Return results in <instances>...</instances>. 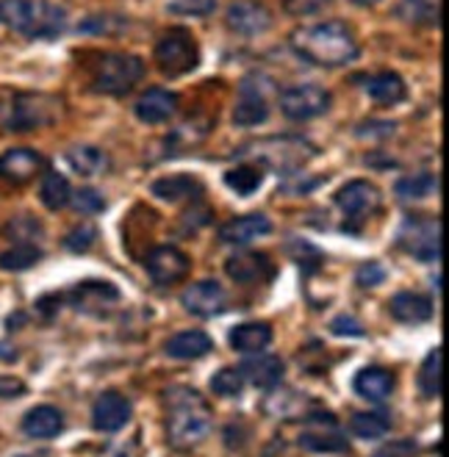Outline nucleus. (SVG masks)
<instances>
[{"instance_id":"nucleus-1","label":"nucleus","mask_w":449,"mask_h":457,"mask_svg":"<svg viewBox=\"0 0 449 457\" xmlns=\"http://www.w3.org/2000/svg\"><path fill=\"white\" fill-rule=\"evenodd\" d=\"M288 42L300 59L316 67H345L358 59V42L347 25L338 20L303 25Z\"/></svg>"},{"instance_id":"nucleus-2","label":"nucleus","mask_w":449,"mask_h":457,"mask_svg":"<svg viewBox=\"0 0 449 457\" xmlns=\"http://www.w3.org/2000/svg\"><path fill=\"white\" fill-rule=\"evenodd\" d=\"M211 433V411L205 399L192 388L167 391V441L187 452L203 444Z\"/></svg>"},{"instance_id":"nucleus-3","label":"nucleus","mask_w":449,"mask_h":457,"mask_svg":"<svg viewBox=\"0 0 449 457\" xmlns=\"http://www.w3.org/2000/svg\"><path fill=\"white\" fill-rule=\"evenodd\" d=\"M0 20L29 39H56L67 25L64 9L50 0H4Z\"/></svg>"},{"instance_id":"nucleus-4","label":"nucleus","mask_w":449,"mask_h":457,"mask_svg":"<svg viewBox=\"0 0 449 457\" xmlns=\"http://www.w3.org/2000/svg\"><path fill=\"white\" fill-rule=\"evenodd\" d=\"M64 112L59 97L53 95H17L0 103V128L4 130H34L53 125Z\"/></svg>"},{"instance_id":"nucleus-5","label":"nucleus","mask_w":449,"mask_h":457,"mask_svg":"<svg viewBox=\"0 0 449 457\" xmlns=\"http://www.w3.org/2000/svg\"><path fill=\"white\" fill-rule=\"evenodd\" d=\"M145 75V64L142 59L130 56V53H109L97 62L95 70V92L103 95H128L134 89Z\"/></svg>"},{"instance_id":"nucleus-6","label":"nucleus","mask_w":449,"mask_h":457,"mask_svg":"<svg viewBox=\"0 0 449 457\" xmlns=\"http://www.w3.org/2000/svg\"><path fill=\"white\" fill-rule=\"evenodd\" d=\"M155 64L170 78L192 72L200 64L197 42L192 39V34H187L183 29H172L170 34H164L155 42Z\"/></svg>"},{"instance_id":"nucleus-7","label":"nucleus","mask_w":449,"mask_h":457,"mask_svg":"<svg viewBox=\"0 0 449 457\" xmlns=\"http://www.w3.org/2000/svg\"><path fill=\"white\" fill-rule=\"evenodd\" d=\"M400 247L419 261H438L441 258V225L428 217H408L400 225Z\"/></svg>"},{"instance_id":"nucleus-8","label":"nucleus","mask_w":449,"mask_h":457,"mask_svg":"<svg viewBox=\"0 0 449 457\" xmlns=\"http://www.w3.org/2000/svg\"><path fill=\"white\" fill-rule=\"evenodd\" d=\"M258 155V161L263 164H270L272 170H297L300 164H305V158H311L316 150L308 147L303 139H263V142H255L250 147L242 150V155Z\"/></svg>"},{"instance_id":"nucleus-9","label":"nucleus","mask_w":449,"mask_h":457,"mask_svg":"<svg viewBox=\"0 0 449 457\" xmlns=\"http://www.w3.org/2000/svg\"><path fill=\"white\" fill-rule=\"evenodd\" d=\"M270 84L261 75H250L239 87V100L233 105V122L239 128H255L270 117Z\"/></svg>"},{"instance_id":"nucleus-10","label":"nucleus","mask_w":449,"mask_h":457,"mask_svg":"<svg viewBox=\"0 0 449 457\" xmlns=\"http://www.w3.org/2000/svg\"><path fill=\"white\" fill-rule=\"evenodd\" d=\"M330 109V92L313 84H300V87H288L280 92V112L283 117L305 122L313 117H322Z\"/></svg>"},{"instance_id":"nucleus-11","label":"nucleus","mask_w":449,"mask_h":457,"mask_svg":"<svg viewBox=\"0 0 449 457\" xmlns=\"http://www.w3.org/2000/svg\"><path fill=\"white\" fill-rule=\"evenodd\" d=\"M333 200H336V208L347 217L350 228H358L361 222L372 217L375 208L380 205V192L369 180H350L347 186H341Z\"/></svg>"},{"instance_id":"nucleus-12","label":"nucleus","mask_w":449,"mask_h":457,"mask_svg":"<svg viewBox=\"0 0 449 457\" xmlns=\"http://www.w3.org/2000/svg\"><path fill=\"white\" fill-rule=\"evenodd\" d=\"M300 446L313 452V454H341V452L350 449V441L338 429L333 416L313 413L308 427L300 433Z\"/></svg>"},{"instance_id":"nucleus-13","label":"nucleus","mask_w":449,"mask_h":457,"mask_svg":"<svg viewBox=\"0 0 449 457\" xmlns=\"http://www.w3.org/2000/svg\"><path fill=\"white\" fill-rule=\"evenodd\" d=\"M225 272L230 275L233 283H239V286H261V283L272 280L275 263L270 261L267 253L245 250V253H233L225 261Z\"/></svg>"},{"instance_id":"nucleus-14","label":"nucleus","mask_w":449,"mask_h":457,"mask_svg":"<svg viewBox=\"0 0 449 457\" xmlns=\"http://www.w3.org/2000/svg\"><path fill=\"white\" fill-rule=\"evenodd\" d=\"M145 269L155 286H178L183 278L189 275V258L183 255L178 247L162 245L147 253Z\"/></svg>"},{"instance_id":"nucleus-15","label":"nucleus","mask_w":449,"mask_h":457,"mask_svg":"<svg viewBox=\"0 0 449 457\" xmlns=\"http://www.w3.org/2000/svg\"><path fill=\"white\" fill-rule=\"evenodd\" d=\"M225 22L233 34L239 37H258V34H267L270 25H272V14L270 9L258 4V0H236L230 4Z\"/></svg>"},{"instance_id":"nucleus-16","label":"nucleus","mask_w":449,"mask_h":457,"mask_svg":"<svg viewBox=\"0 0 449 457\" xmlns=\"http://www.w3.org/2000/svg\"><path fill=\"white\" fill-rule=\"evenodd\" d=\"M180 303L192 316L205 319V316H217L228 308V294L217 280H200L183 291Z\"/></svg>"},{"instance_id":"nucleus-17","label":"nucleus","mask_w":449,"mask_h":457,"mask_svg":"<svg viewBox=\"0 0 449 457\" xmlns=\"http://www.w3.org/2000/svg\"><path fill=\"white\" fill-rule=\"evenodd\" d=\"M130 421V402L117 394V391H105L97 396L95 408H92V424L100 433H117Z\"/></svg>"},{"instance_id":"nucleus-18","label":"nucleus","mask_w":449,"mask_h":457,"mask_svg":"<svg viewBox=\"0 0 449 457\" xmlns=\"http://www.w3.org/2000/svg\"><path fill=\"white\" fill-rule=\"evenodd\" d=\"M45 170V158L29 147H14L0 155V175L12 183H29Z\"/></svg>"},{"instance_id":"nucleus-19","label":"nucleus","mask_w":449,"mask_h":457,"mask_svg":"<svg viewBox=\"0 0 449 457\" xmlns=\"http://www.w3.org/2000/svg\"><path fill=\"white\" fill-rule=\"evenodd\" d=\"M353 388L366 402H383L394 391V374L383 366H366L353 378Z\"/></svg>"},{"instance_id":"nucleus-20","label":"nucleus","mask_w":449,"mask_h":457,"mask_svg":"<svg viewBox=\"0 0 449 457\" xmlns=\"http://www.w3.org/2000/svg\"><path fill=\"white\" fill-rule=\"evenodd\" d=\"M272 230V222L270 217H263V213H247V217H239V220H230L228 225H222L220 230V238L225 245H250L258 236H267Z\"/></svg>"},{"instance_id":"nucleus-21","label":"nucleus","mask_w":449,"mask_h":457,"mask_svg":"<svg viewBox=\"0 0 449 457\" xmlns=\"http://www.w3.org/2000/svg\"><path fill=\"white\" fill-rule=\"evenodd\" d=\"M62 429H64V416L53 405H39L22 416V433L29 438L47 441V438H56Z\"/></svg>"},{"instance_id":"nucleus-22","label":"nucleus","mask_w":449,"mask_h":457,"mask_svg":"<svg viewBox=\"0 0 449 457\" xmlns=\"http://www.w3.org/2000/svg\"><path fill=\"white\" fill-rule=\"evenodd\" d=\"M178 109V95L167 92V89H147L139 100H137V117L142 122L158 125V122H167Z\"/></svg>"},{"instance_id":"nucleus-23","label":"nucleus","mask_w":449,"mask_h":457,"mask_svg":"<svg viewBox=\"0 0 449 457\" xmlns=\"http://www.w3.org/2000/svg\"><path fill=\"white\" fill-rule=\"evenodd\" d=\"M242 378L250 380L255 388H263V391H270L275 388L280 380H283V374H286V366L280 358H272V355H258V358H250L242 363Z\"/></svg>"},{"instance_id":"nucleus-24","label":"nucleus","mask_w":449,"mask_h":457,"mask_svg":"<svg viewBox=\"0 0 449 457\" xmlns=\"http://www.w3.org/2000/svg\"><path fill=\"white\" fill-rule=\"evenodd\" d=\"M391 316L403 321V325H421L433 316V303L425 294H413V291H400L397 297L391 300Z\"/></svg>"},{"instance_id":"nucleus-25","label":"nucleus","mask_w":449,"mask_h":457,"mask_svg":"<svg viewBox=\"0 0 449 457\" xmlns=\"http://www.w3.org/2000/svg\"><path fill=\"white\" fill-rule=\"evenodd\" d=\"M272 344V328L263 321H245V325L230 330V346L242 355H255Z\"/></svg>"},{"instance_id":"nucleus-26","label":"nucleus","mask_w":449,"mask_h":457,"mask_svg":"<svg viewBox=\"0 0 449 457\" xmlns=\"http://www.w3.org/2000/svg\"><path fill=\"white\" fill-rule=\"evenodd\" d=\"M211 346H214V341H211L208 333H203V330H180L167 341V355L178 358V361H195V358L208 355Z\"/></svg>"},{"instance_id":"nucleus-27","label":"nucleus","mask_w":449,"mask_h":457,"mask_svg":"<svg viewBox=\"0 0 449 457\" xmlns=\"http://www.w3.org/2000/svg\"><path fill=\"white\" fill-rule=\"evenodd\" d=\"M153 195L162 197L167 203H180V200H192L203 195V183L192 175H167V178H158L153 180Z\"/></svg>"},{"instance_id":"nucleus-28","label":"nucleus","mask_w":449,"mask_h":457,"mask_svg":"<svg viewBox=\"0 0 449 457\" xmlns=\"http://www.w3.org/2000/svg\"><path fill=\"white\" fill-rule=\"evenodd\" d=\"M366 95L378 105H397L405 97V80L397 72H380L366 80Z\"/></svg>"},{"instance_id":"nucleus-29","label":"nucleus","mask_w":449,"mask_h":457,"mask_svg":"<svg viewBox=\"0 0 449 457\" xmlns=\"http://www.w3.org/2000/svg\"><path fill=\"white\" fill-rule=\"evenodd\" d=\"M67 164L72 172L84 175V178H92V175H100L105 170V153L92 147V145H75L67 150Z\"/></svg>"},{"instance_id":"nucleus-30","label":"nucleus","mask_w":449,"mask_h":457,"mask_svg":"<svg viewBox=\"0 0 449 457\" xmlns=\"http://www.w3.org/2000/svg\"><path fill=\"white\" fill-rule=\"evenodd\" d=\"M350 429H353V436H358L363 441H378L391 429V421L380 411H363L350 419Z\"/></svg>"},{"instance_id":"nucleus-31","label":"nucleus","mask_w":449,"mask_h":457,"mask_svg":"<svg viewBox=\"0 0 449 457\" xmlns=\"http://www.w3.org/2000/svg\"><path fill=\"white\" fill-rule=\"evenodd\" d=\"M261 180H263V170L255 164H239L225 172V183L230 186V192L250 197L261 189Z\"/></svg>"},{"instance_id":"nucleus-32","label":"nucleus","mask_w":449,"mask_h":457,"mask_svg":"<svg viewBox=\"0 0 449 457\" xmlns=\"http://www.w3.org/2000/svg\"><path fill=\"white\" fill-rule=\"evenodd\" d=\"M72 192H70V183L64 175L59 172H47L42 178V186H39V200L50 208V211H59L70 203Z\"/></svg>"},{"instance_id":"nucleus-33","label":"nucleus","mask_w":449,"mask_h":457,"mask_svg":"<svg viewBox=\"0 0 449 457\" xmlns=\"http://www.w3.org/2000/svg\"><path fill=\"white\" fill-rule=\"evenodd\" d=\"M441 371H444V349L436 346L419 369V388L425 396L441 394Z\"/></svg>"},{"instance_id":"nucleus-34","label":"nucleus","mask_w":449,"mask_h":457,"mask_svg":"<svg viewBox=\"0 0 449 457\" xmlns=\"http://www.w3.org/2000/svg\"><path fill=\"white\" fill-rule=\"evenodd\" d=\"M39 258L42 253L34 245H17L6 253H0V269H6V272H22V269H31Z\"/></svg>"},{"instance_id":"nucleus-35","label":"nucleus","mask_w":449,"mask_h":457,"mask_svg":"<svg viewBox=\"0 0 449 457\" xmlns=\"http://www.w3.org/2000/svg\"><path fill=\"white\" fill-rule=\"evenodd\" d=\"M438 189V178L433 175H411L397 183V195L405 200H421Z\"/></svg>"},{"instance_id":"nucleus-36","label":"nucleus","mask_w":449,"mask_h":457,"mask_svg":"<svg viewBox=\"0 0 449 457\" xmlns=\"http://www.w3.org/2000/svg\"><path fill=\"white\" fill-rule=\"evenodd\" d=\"M211 391L217 396H239L245 391V378L239 369H220L211 378Z\"/></svg>"},{"instance_id":"nucleus-37","label":"nucleus","mask_w":449,"mask_h":457,"mask_svg":"<svg viewBox=\"0 0 449 457\" xmlns=\"http://www.w3.org/2000/svg\"><path fill=\"white\" fill-rule=\"evenodd\" d=\"M217 9V0H167V12L180 17H205Z\"/></svg>"},{"instance_id":"nucleus-38","label":"nucleus","mask_w":449,"mask_h":457,"mask_svg":"<svg viewBox=\"0 0 449 457\" xmlns=\"http://www.w3.org/2000/svg\"><path fill=\"white\" fill-rule=\"evenodd\" d=\"M122 25L125 22L114 14H95V17L81 22V31L84 34H120Z\"/></svg>"},{"instance_id":"nucleus-39","label":"nucleus","mask_w":449,"mask_h":457,"mask_svg":"<svg viewBox=\"0 0 449 457\" xmlns=\"http://www.w3.org/2000/svg\"><path fill=\"white\" fill-rule=\"evenodd\" d=\"M70 200H72L78 213H100L105 208V200L95 189H81L78 195H72Z\"/></svg>"},{"instance_id":"nucleus-40","label":"nucleus","mask_w":449,"mask_h":457,"mask_svg":"<svg viewBox=\"0 0 449 457\" xmlns=\"http://www.w3.org/2000/svg\"><path fill=\"white\" fill-rule=\"evenodd\" d=\"M330 0H283V9L295 17H311V14H320Z\"/></svg>"},{"instance_id":"nucleus-41","label":"nucleus","mask_w":449,"mask_h":457,"mask_svg":"<svg viewBox=\"0 0 449 457\" xmlns=\"http://www.w3.org/2000/svg\"><path fill=\"white\" fill-rule=\"evenodd\" d=\"M92 241H95V228H75L67 238H64V245L75 253H84L87 247H92Z\"/></svg>"},{"instance_id":"nucleus-42","label":"nucleus","mask_w":449,"mask_h":457,"mask_svg":"<svg viewBox=\"0 0 449 457\" xmlns=\"http://www.w3.org/2000/svg\"><path fill=\"white\" fill-rule=\"evenodd\" d=\"M372 457H416V444L413 441H394L383 449H378Z\"/></svg>"},{"instance_id":"nucleus-43","label":"nucleus","mask_w":449,"mask_h":457,"mask_svg":"<svg viewBox=\"0 0 449 457\" xmlns=\"http://www.w3.org/2000/svg\"><path fill=\"white\" fill-rule=\"evenodd\" d=\"M330 330L336 336H363V325H361V321H355L353 316H336Z\"/></svg>"},{"instance_id":"nucleus-44","label":"nucleus","mask_w":449,"mask_h":457,"mask_svg":"<svg viewBox=\"0 0 449 457\" xmlns=\"http://www.w3.org/2000/svg\"><path fill=\"white\" fill-rule=\"evenodd\" d=\"M358 283H361V286H378V283H383V269H380L378 263L361 266V272H358Z\"/></svg>"},{"instance_id":"nucleus-45","label":"nucleus","mask_w":449,"mask_h":457,"mask_svg":"<svg viewBox=\"0 0 449 457\" xmlns=\"http://www.w3.org/2000/svg\"><path fill=\"white\" fill-rule=\"evenodd\" d=\"M25 394V386L14 378H0V399H14V396H22Z\"/></svg>"},{"instance_id":"nucleus-46","label":"nucleus","mask_w":449,"mask_h":457,"mask_svg":"<svg viewBox=\"0 0 449 457\" xmlns=\"http://www.w3.org/2000/svg\"><path fill=\"white\" fill-rule=\"evenodd\" d=\"M353 4H358V6H375V4H380V0H353Z\"/></svg>"},{"instance_id":"nucleus-47","label":"nucleus","mask_w":449,"mask_h":457,"mask_svg":"<svg viewBox=\"0 0 449 457\" xmlns=\"http://www.w3.org/2000/svg\"><path fill=\"white\" fill-rule=\"evenodd\" d=\"M20 457H29V454H20Z\"/></svg>"}]
</instances>
